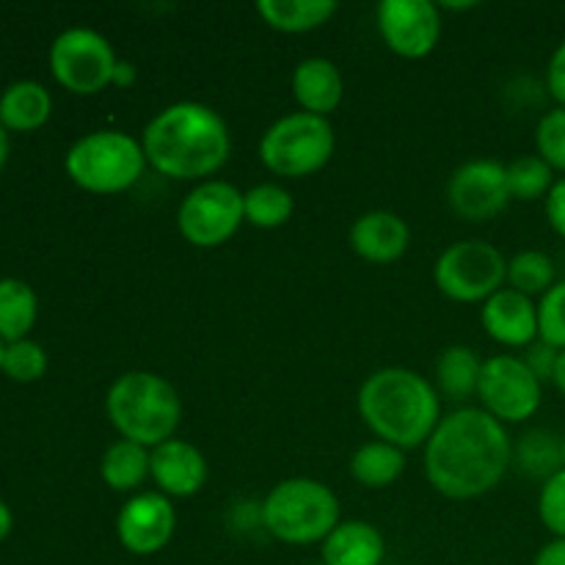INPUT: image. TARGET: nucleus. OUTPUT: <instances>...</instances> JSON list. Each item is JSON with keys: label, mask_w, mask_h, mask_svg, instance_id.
<instances>
[{"label": "nucleus", "mask_w": 565, "mask_h": 565, "mask_svg": "<svg viewBox=\"0 0 565 565\" xmlns=\"http://www.w3.org/2000/svg\"><path fill=\"white\" fill-rule=\"evenodd\" d=\"M39 318V298L22 279H0V340H28Z\"/></svg>", "instance_id": "25"}, {"label": "nucleus", "mask_w": 565, "mask_h": 565, "mask_svg": "<svg viewBox=\"0 0 565 565\" xmlns=\"http://www.w3.org/2000/svg\"><path fill=\"white\" fill-rule=\"evenodd\" d=\"M505 180L511 199H516V202H539V199L550 196L557 177L555 169L535 152L511 160V163L505 166Z\"/></svg>", "instance_id": "28"}, {"label": "nucleus", "mask_w": 565, "mask_h": 565, "mask_svg": "<svg viewBox=\"0 0 565 565\" xmlns=\"http://www.w3.org/2000/svg\"><path fill=\"white\" fill-rule=\"evenodd\" d=\"M292 97L301 110L329 119L345 97V81L334 61L323 55L303 58L292 72Z\"/></svg>", "instance_id": "18"}, {"label": "nucleus", "mask_w": 565, "mask_h": 565, "mask_svg": "<svg viewBox=\"0 0 565 565\" xmlns=\"http://www.w3.org/2000/svg\"><path fill=\"white\" fill-rule=\"evenodd\" d=\"M533 565H565V539H552L550 544L541 546Z\"/></svg>", "instance_id": "37"}, {"label": "nucleus", "mask_w": 565, "mask_h": 565, "mask_svg": "<svg viewBox=\"0 0 565 565\" xmlns=\"http://www.w3.org/2000/svg\"><path fill=\"white\" fill-rule=\"evenodd\" d=\"M11 527H14V513H11V508L0 500V544L9 539Z\"/></svg>", "instance_id": "39"}, {"label": "nucleus", "mask_w": 565, "mask_h": 565, "mask_svg": "<svg viewBox=\"0 0 565 565\" xmlns=\"http://www.w3.org/2000/svg\"><path fill=\"white\" fill-rule=\"evenodd\" d=\"M263 527L290 546L323 544L340 524V500L315 478H287L263 502Z\"/></svg>", "instance_id": "5"}, {"label": "nucleus", "mask_w": 565, "mask_h": 565, "mask_svg": "<svg viewBox=\"0 0 565 565\" xmlns=\"http://www.w3.org/2000/svg\"><path fill=\"white\" fill-rule=\"evenodd\" d=\"M539 519L555 539H565V469L541 486Z\"/></svg>", "instance_id": "33"}, {"label": "nucleus", "mask_w": 565, "mask_h": 565, "mask_svg": "<svg viewBox=\"0 0 565 565\" xmlns=\"http://www.w3.org/2000/svg\"><path fill=\"white\" fill-rule=\"evenodd\" d=\"M563 469H565V436H563Z\"/></svg>", "instance_id": "43"}, {"label": "nucleus", "mask_w": 565, "mask_h": 565, "mask_svg": "<svg viewBox=\"0 0 565 565\" xmlns=\"http://www.w3.org/2000/svg\"><path fill=\"white\" fill-rule=\"evenodd\" d=\"M47 373V351L39 342L17 340L6 345L3 353V375H9L17 384H33Z\"/></svg>", "instance_id": "30"}, {"label": "nucleus", "mask_w": 565, "mask_h": 565, "mask_svg": "<svg viewBox=\"0 0 565 565\" xmlns=\"http://www.w3.org/2000/svg\"><path fill=\"white\" fill-rule=\"evenodd\" d=\"M147 163L160 177L182 182H204L224 169L232 152V136L224 116L196 99L166 105L143 127Z\"/></svg>", "instance_id": "2"}, {"label": "nucleus", "mask_w": 565, "mask_h": 565, "mask_svg": "<svg viewBox=\"0 0 565 565\" xmlns=\"http://www.w3.org/2000/svg\"><path fill=\"white\" fill-rule=\"evenodd\" d=\"M207 458L185 439H169L152 450V483L169 500H188L207 483Z\"/></svg>", "instance_id": "15"}, {"label": "nucleus", "mask_w": 565, "mask_h": 565, "mask_svg": "<svg viewBox=\"0 0 565 565\" xmlns=\"http://www.w3.org/2000/svg\"><path fill=\"white\" fill-rule=\"evenodd\" d=\"M177 530L174 502L160 491H138L116 516V535L130 555L149 557L171 544Z\"/></svg>", "instance_id": "14"}, {"label": "nucleus", "mask_w": 565, "mask_h": 565, "mask_svg": "<svg viewBox=\"0 0 565 565\" xmlns=\"http://www.w3.org/2000/svg\"><path fill=\"white\" fill-rule=\"evenodd\" d=\"M147 154L138 138L125 130H94L77 138L64 158L66 177L97 196H114L136 185L147 171Z\"/></svg>", "instance_id": "6"}, {"label": "nucleus", "mask_w": 565, "mask_h": 565, "mask_svg": "<svg viewBox=\"0 0 565 565\" xmlns=\"http://www.w3.org/2000/svg\"><path fill=\"white\" fill-rule=\"evenodd\" d=\"M119 66L114 44L92 28H66L50 44V72L66 92L92 97L114 86Z\"/></svg>", "instance_id": "9"}, {"label": "nucleus", "mask_w": 565, "mask_h": 565, "mask_svg": "<svg viewBox=\"0 0 565 565\" xmlns=\"http://www.w3.org/2000/svg\"><path fill=\"white\" fill-rule=\"evenodd\" d=\"M434 281L458 303H483L508 285V259L494 243L458 241L439 254Z\"/></svg>", "instance_id": "8"}, {"label": "nucleus", "mask_w": 565, "mask_h": 565, "mask_svg": "<svg viewBox=\"0 0 565 565\" xmlns=\"http://www.w3.org/2000/svg\"><path fill=\"white\" fill-rule=\"evenodd\" d=\"M447 202L458 218L472 221V224L497 218L513 202L508 191L505 166L489 158L461 163L447 182Z\"/></svg>", "instance_id": "12"}, {"label": "nucleus", "mask_w": 565, "mask_h": 565, "mask_svg": "<svg viewBox=\"0 0 565 565\" xmlns=\"http://www.w3.org/2000/svg\"><path fill=\"white\" fill-rule=\"evenodd\" d=\"M406 472V452L395 445L375 439L351 456V475L364 489H386Z\"/></svg>", "instance_id": "24"}, {"label": "nucleus", "mask_w": 565, "mask_h": 565, "mask_svg": "<svg viewBox=\"0 0 565 565\" xmlns=\"http://www.w3.org/2000/svg\"><path fill=\"white\" fill-rule=\"evenodd\" d=\"M557 356H561V351H557V348L546 345L544 340H535L522 359L527 362V367L539 375L541 384H544V381H552V375H555Z\"/></svg>", "instance_id": "34"}, {"label": "nucleus", "mask_w": 565, "mask_h": 565, "mask_svg": "<svg viewBox=\"0 0 565 565\" xmlns=\"http://www.w3.org/2000/svg\"><path fill=\"white\" fill-rule=\"evenodd\" d=\"M292 213H296L292 193L276 182H259L243 193L246 224L257 226V230H279L292 218Z\"/></svg>", "instance_id": "26"}, {"label": "nucleus", "mask_w": 565, "mask_h": 565, "mask_svg": "<svg viewBox=\"0 0 565 565\" xmlns=\"http://www.w3.org/2000/svg\"><path fill=\"white\" fill-rule=\"evenodd\" d=\"M105 414L119 439L154 450L174 439L182 419V401L174 384L149 370L121 373L105 395Z\"/></svg>", "instance_id": "4"}, {"label": "nucleus", "mask_w": 565, "mask_h": 565, "mask_svg": "<svg viewBox=\"0 0 565 565\" xmlns=\"http://www.w3.org/2000/svg\"><path fill=\"white\" fill-rule=\"evenodd\" d=\"M478 397L483 403V412L500 419L502 425H519L539 414L544 384L522 356L497 353V356L483 359Z\"/></svg>", "instance_id": "11"}, {"label": "nucleus", "mask_w": 565, "mask_h": 565, "mask_svg": "<svg viewBox=\"0 0 565 565\" xmlns=\"http://www.w3.org/2000/svg\"><path fill=\"white\" fill-rule=\"evenodd\" d=\"M257 14L279 33H309L323 28L340 11L334 0H257Z\"/></svg>", "instance_id": "22"}, {"label": "nucleus", "mask_w": 565, "mask_h": 565, "mask_svg": "<svg viewBox=\"0 0 565 565\" xmlns=\"http://www.w3.org/2000/svg\"><path fill=\"white\" fill-rule=\"evenodd\" d=\"M6 160H9V132L0 125V171L6 169Z\"/></svg>", "instance_id": "41"}, {"label": "nucleus", "mask_w": 565, "mask_h": 565, "mask_svg": "<svg viewBox=\"0 0 565 565\" xmlns=\"http://www.w3.org/2000/svg\"><path fill=\"white\" fill-rule=\"evenodd\" d=\"M535 147L546 163L565 177V108H552L535 127Z\"/></svg>", "instance_id": "31"}, {"label": "nucleus", "mask_w": 565, "mask_h": 565, "mask_svg": "<svg viewBox=\"0 0 565 565\" xmlns=\"http://www.w3.org/2000/svg\"><path fill=\"white\" fill-rule=\"evenodd\" d=\"M348 243L364 263L392 265L406 254L408 243H412V230L397 213L370 210L353 221Z\"/></svg>", "instance_id": "17"}, {"label": "nucleus", "mask_w": 565, "mask_h": 565, "mask_svg": "<svg viewBox=\"0 0 565 565\" xmlns=\"http://www.w3.org/2000/svg\"><path fill=\"white\" fill-rule=\"evenodd\" d=\"M539 340L565 351V281H557L539 301Z\"/></svg>", "instance_id": "32"}, {"label": "nucleus", "mask_w": 565, "mask_h": 565, "mask_svg": "<svg viewBox=\"0 0 565 565\" xmlns=\"http://www.w3.org/2000/svg\"><path fill=\"white\" fill-rule=\"evenodd\" d=\"M359 417L375 439L403 452L425 447L441 423L436 384L408 367H381L359 390Z\"/></svg>", "instance_id": "3"}, {"label": "nucleus", "mask_w": 565, "mask_h": 565, "mask_svg": "<svg viewBox=\"0 0 565 565\" xmlns=\"http://www.w3.org/2000/svg\"><path fill=\"white\" fill-rule=\"evenodd\" d=\"M552 384H555L557 392L565 397V351H561V356H557V367H555V375H552Z\"/></svg>", "instance_id": "40"}, {"label": "nucleus", "mask_w": 565, "mask_h": 565, "mask_svg": "<svg viewBox=\"0 0 565 565\" xmlns=\"http://www.w3.org/2000/svg\"><path fill=\"white\" fill-rule=\"evenodd\" d=\"M513 461L524 475L550 480L563 469V439H557L550 430H530L513 450Z\"/></svg>", "instance_id": "29"}, {"label": "nucleus", "mask_w": 565, "mask_h": 565, "mask_svg": "<svg viewBox=\"0 0 565 565\" xmlns=\"http://www.w3.org/2000/svg\"><path fill=\"white\" fill-rule=\"evenodd\" d=\"M557 285L555 263L546 252L524 248L508 259V287L527 298H544Z\"/></svg>", "instance_id": "27"}, {"label": "nucleus", "mask_w": 565, "mask_h": 565, "mask_svg": "<svg viewBox=\"0 0 565 565\" xmlns=\"http://www.w3.org/2000/svg\"><path fill=\"white\" fill-rule=\"evenodd\" d=\"M480 323L486 334L505 348H524L527 351L539 340V303L535 298L502 287L500 292L483 301Z\"/></svg>", "instance_id": "16"}, {"label": "nucleus", "mask_w": 565, "mask_h": 565, "mask_svg": "<svg viewBox=\"0 0 565 565\" xmlns=\"http://www.w3.org/2000/svg\"><path fill=\"white\" fill-rule=\"evenodd\" d=\"M243 215V193L226 180H204L185 193L177 207V230L191 246L218 248L237 235Z\"/></svg>", "instance_id": "10"}, {"label": "nucleus", "mask_w": 565, "mask_h": 565, "mask_svg": "<svg viewBox=\"0 0 565 565\" xmlns=\"http://www.w3.org/2000/svg\"><path fill=\"white\" fill-rule=\"evenodd\" d=\"M334 127L323 116L296 110L276 119L259 138V160L274 174L303 180L326 169L334 154Z\"/></svg>", "instance_id": "7"}, {"label": "nucleus", "mask_w": 565, "mask_h": 565, "mask_svg": "<svg viewBox=\"0 0 565 565\" xmlns=\"http://www.w3.org/2000/svg\"><path fill=\"white\" fill-rule=\"evenodd\" d=\"M3 353H6V342L0 340V373H3Z\"/></svg>", "instance_id": "42"}, {"label": "nucleus", "mask_w": 565, "mask_h": 565, "mask_svg": "<svg viewBox=\"0 0 565 565\" xmlns=\"http://www.w3.org/2000/svg\"><path fill=\"white\" fill-rule=\"evenodd\" d=\"M483 359L469 345H447L436 359V392L447 401H469L478 395Z\"/></svg>", "instance_id": "23"}, {"label": "nucleus", "mask_w": 565, "mask_h": 565, "mask_svg": "<svg viewBox=\"0 0 565 565\" xmlns=\"http://www.w3.org/2000/svg\"><path fill=\"white\" fill-rule=\"evenodd\" d=\"M53 114V97L36 81H17L3 88L0 97V125L6 132H33L47 125Z\"/></svg>", "instance_id": "20"}, {"label": "nucleus", "mask_w": 565, "mask_h": 565, "mask_svg": "<svg viewBox=\"0 0 565 565\" xmlns=\"http://www.w3.org/2000/svg\"><path fill=\"white\" fill-rule=\"evenodd\" d=\"M546 202V221H550L552 230L565 241V177H557V182L552 185Z\"/></svg>", "instance_id": "36"}, {"label": "nucleus", "mask_w": 565, "mask_h": 565, "mask_svg": "<svg viewBox=\"0 0 565 565\" xmlns=\"http://www.w3.org/2000/svg\"><path fill=\"white\" fill-rule=\"evenodd\" d=\"M513 441L483 408H456L425 445V478L447 500H478L505 480Z\"/></svg>", "instance_id": "1"}, {"label": "nucleus", "mask_w": 565, "mask_h": 565, "mask_svg": "<svg viewBox=\"0 0 565 565\" xmlns=\"http://www.w3.org/2000/svg\"><path fill=\"white\" fill-rule=\"evenodd\" d=\"M136 77H138L136 66H132L130 61L119 58V66H116V72H114V86L127 88V86H132V83H136Z\"/></svg>", "instance_id": "38"}, {"label": "nucleus", "mask_w": 565, "mask_h": 565, "mask_svg": "<svg viewBox=\"0 0 565 565\" xmlns=\"http://www.w3.org/2000/svg\"><path fill=\"white\" fill-rule=\"evenodd\" d=\"M375 22L386 47L401 58H425L441 39V11L430 0H384Z\"/></svg>", "instance_id": "13"}, {"label": "nucleus", "mask_w": 565, "mask_h": 565, "mask_svg": "<svg viewBox=\"0 0 565 565\" xmlns=\"http://www.w3.org/2000/svg\"><path fill=\"white\" fill-rule=\"evenodd\" d=\"M546 88L555 97L557 108H565V39L555 47L546 64Z\"/></svg>", "instance_id": "35"}, {"label": "nucleus", "mask_w": 565, "mask_h": 565, "mask_svg": "<svg viewBox=\"0 0 565 565\" xmlns=\"http://www.w3.org/2000/svg\"><path fill=\"white\" fill-rule=\"evenodd\" d=\"M320 557L323 565H384L386 541L375 524L351 519L331 530L320 544Z\"/></svg>", "instance_id": "19"}, {"label": "nucleus", "mask_w": 565, "mask_h": 565, "mask_svg": "<svg viewBox=\"0 0 565 565\" xmlns=\"http://www.w3.org/2000/svg\"><path fill=\"white\" fill-rule=\"evenodd\" d=\"M99 475L110 491L119 494H138L141 486L152 478V450L136 441L116 439L108 445L99 461Z\"/></svg>", "instance_id": "21"}, {"label": "nucleus", "mask_w": 565, "mask_h": 565, "mask_svg": "<svg viewBox=\"0 0 565 565\" xmlns=\"http://www.w3.org/2000/svg\"><path fill=\"white\" fill-rule=\"evenodd\" d=\"M0 97H3V92H0Z\"/></svg>", "instance_id": "44"}]
</instances>
